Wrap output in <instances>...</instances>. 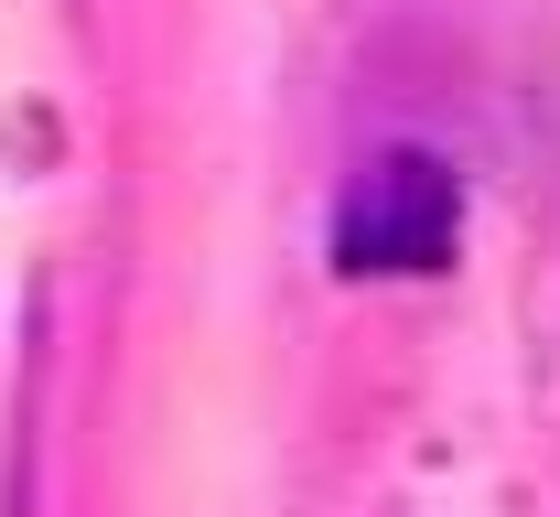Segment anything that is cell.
Here are the masks:
<instances>
[{
    "mask_svg": "<svg viewBox=\"0 0 560 517\" xmlns=\"http://www.w3.org/2000/svg\"><path fill=\"white\" fill-rule=\"evenodd\" d=\"M464 237V173L442 151H377L335 205V259L355 281H410V270H442Z\"/></svg>",
    "mask_w": 560,
    "mask_h": 517,
    "instance_id": "6da1fadb",
    "label": "cell"
}]
</instances>
